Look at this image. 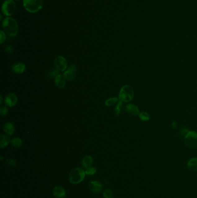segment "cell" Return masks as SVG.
<instances>
[{
    "mask_svg": "<svg viewBox=\"0 0 197 198\" xmlns=\"http://www.w3.org/2000/svg\"><path fill=\"white\" fill-rule=\"evenodd\" d=\"M2 27L5 34L10 37H15L18 33L19 27L17 21L12 17H6L2 22Z\"/></svg>",
    "mask_w": 197,
    "mask_h": 198,
    "instance_id": "1",
    "label": "cell"
},
{
    "mask_svg": "<svg viewBox=\"0 0 197 198\" xmlns=\"http://www.w3.org/2000/svg\"><path fill=\"white\" fill-rule=\"evenodd\" d=\"M43 4V0H23V6L29 13L38 12L42 9Z\"/></svg>",
    "mask_w": 197,
    "mask_h": 198,
    "instance_id": "2",
    "label": "cell"
},
{
    "mask_svg": "<svg viewBox=\"0 0 197 198\" xmlns=\"http://www.w3.org/2000/svg\"><path fill=\"white\" fill-rule=\"evenodd\" d=\"M134 90L130 85H126L120 89L119 95L120 101H122L123 103H129L134 99Z\"/></svg>",
    "mask_w": 197,
    "mask_h": 198,
    "instance_id": "3",
    "label": "cell"
},
{
    "mask_svg": "<svg viewBox=\"0 0 197 198\" xmlns=\"http://www.w3.org/2000/svg\"><path fill=\"white\" fill-rule=\"evenodd\" d=\"M85 171L80 168H76L72 169L69 174V181L72 184H78L83 181L85 178Z\"/></svg>",
    "mask_w": 197,
    "mask_h": 198,
    "instance_id": "4",
    "label": "cell"
},
{
    "mask_svg": "<svg viewBox=\"0 0 197 198\" xmlns=\"http://www.w3.org/2000/svg\"><path fill=\"white\" fill-rule=\"evenodd\" d=\"M16 4L13 0H5L2 6V12L4 15L10 17L16 11Z\"/></svg>",
    "mask_w": 197,
    "mask_h": 198,
    "instance_id": "5",
    "label": "cell"
},
{
    "mask_svg": "<svg viewBox=\"0 0 197 198\" xmlns=\"http://www.w3.org/2000/svg\"><path fill=\"white\" fill-rule=\"evenodd\" d=\"M185 143L188 147H197V133L195 131H190L185 136Z\"/></svg>",
    "mask_w": 197,
    "mask_h": 198,
    "instance_id": "6",
    "label": "cell"
},
{
    "mask_svg": "<svg viewBox=\"0 0 197 198\" xmlns=\"http://www.w3.org/2000/svg\"><path fill=\"white\" fill-rule=\"evenodd\" d=\"M54 66L59 71H64L67 68V61L62 56H59L55 59Z\"/></svg>",
    "mask_w": 197,
    "mask_h": 198,
    "instance_id": "7",
    "label": "cell"
},
{
    "mask_svg": "<svg viewBox=\"0 0 197 198\" xmlns=\"http://www.w3.org/2000/svg\"><path fill=\"white\" fill-rule=\"evenodd\" d=\"M76 71V67L75 65H71L64 72L63 76L67 80L71 81L74 80L75 77Z\"/></svg>",
    "mask_w": 197,
    "mask_h": 198,
    "instance_id": "8",
    "label": "cell"
},
{
    "mask_svg": "<svg viewBox=\"0 0 197 198\" xmlns=\"http://www.w3.org/2000/svg\"><path fill=\"white\" fill-rule=\"evenodd\" d=\"M18 99L16 95L14 93H9L5 99V105L9 107H12L17 104Z\"/></svg>",
    "mask_w": 197,
    "mask_h": 198,
    "instance_id": "9",
    "label": "cell"
},
{
    "mask_svg": "<svg viewBox=\"0 0 197 198\" xmlns=\"http://www.w3.org/2000/svg\"><path fill=\"white\" fill-rule=\"evenodd\" d=\"M88 188L93 193L98 194L102 191L103 186L99 181H92L88 184Z\"/></svg>",
    "mask_w": 197,
    "mask_h": 198,
    "instance_id": "10",
    "label": "cell"
},
{
    "mask_svg": "<svg viewBox=\"0 0 197 198\" xmlns=\"http://www.w3.org/2000/svg\"><path fill=\"white\" fill-rule=\"evenodd\" d=\"M53 194L55 198H64L66 196V191L61 186H56L53 189Z\"/></svg>",
    "mask_w": 197,
    "mask_h": 198,
    "instance_id": "11",
    "label": "cell"
},
{
    "mask_svg": "<svg viewBox=\"0 0 197 198\" xmlns=\"http://www.w3.org/2000/svg\"><path fill=\"white\" fill-rule=\"evenodd\" d=\"M126 110L128 114L133 116L138 115L140 113L138 107L132 104H128L126 105Z\"/></svg>",
    "mask_w": 197,
    "mask_h": 198,
    "instance_id": "12",
    "label": "cell"
},
{
    "mask_svg": "<svg viewBox=\"0 0 197 198\" xmlns=\"http://www.w3.org/2000/svg\"><path fill=\"white\" fill-rule=\"evenodd\" d=\"M56 85L60 89H63L66 85V79L63 75L59 74L55 78Z\"/></svg>",
    "mask_w": 197,
    "mask_h": 198,
    "instance_id": "13",
    "label": "cell"
},
{
    "mask_svg": "<svg viewBox=\"0 0 197 198\" xmlns=\"http://www.w3.org/2000/svg\"><path fill=\"white\" fill-rule=\"evenodd\" d=\"M25 64L23 63H16L14 64L12 66V71L17 74H20L25 71Z\"/></svg>",
    "mask_w": 197,
    "mask_h": 198,
    "instance_id": "14",
    "label": "cell"
},
{
    "mask_svg": "<svg viewBox=\"0 0 197 198\" xmlns=\"http://www.w3.org/2000/svg\"><path fill=\"white\" fill-rule=\"evenodd\" d=\"M93 163V159L92 156L87 155L84 156L82 160V165L84 169H87L89 167H91Z\"/></svg>",
    "mask_w": 197,
    "mask_h": 198,
    "instance_id": "15",
    "label": "cell"
},
{
    "mask_svg": "<svg viewBox=\"0 0 197 198\" xmlns=\"http://www.w3.org/2000/svg\"><path fill=\"white\" fill-rule=\"evenodd\" d=\"M187 168L188 169L193 171L197 172V158H191L187 162Z\"/></svg>",
    "mask_w": 197,
    "mask_h": 198,
    "instance_id": "16",
    "label": "cell"
},
{
    "mask_svg": "<svg viewBox=\"0 0 197 198\" xmlns=\"http://www.w3.org/2000/svg\"><path fill=\"white\" fill-rule=\"evenodd\" d=\"M4 131L8 135H12L15 132V127L12 123H6L4 126Z\"/></svg>",
    "mask_w": 197,
    "mask_h": 198,
    "instance_id": "17",
    "label": "cell"
},
{
    "mask_svg": "<svg viewBox=\"0 0 197 198\" xmlns=\"http://www.w3.org/2000/svg\"><path fill=\"white\" fill-rule=\"evenodd\" d=\"M10 143V138L8 136L5 135H1L0 140V147L4 148L8 146Z\"/></svg>",
    "mask_w": 197,
    "mask_h": 198,
    "instance_id": "18",
    "label": "cell"
},
{
    "mask_svg": "<svg viewBox=\"0 0 197 198\" xmlns=\"http://www.w3.org/2000/svg\"><path fill=\"white\" fill-rule=\"evenodd\" d=\"M119 101L120 100H119V97H111V98H109L108 99H107L105 101V104L106 106H112V105H114L116 103H118Z\"/></svg>",
    "mask_w": 197,
    "mask_h": 198,
    "instance_id": "19",
    "label": "cell"
},
{
    "mask_svg": "<svg viewBox=\"0 0 197 198\" xmlns=\"http://www.w3.org/2000/svg\"><path fill=\"white\" fill-rule=\"evenodd\" d=\"M138 115L139 119L144 122H147V121H149L150 118V115L148 114L147 112H145V111L141 112Z\"/></svg>",
    "mask_w": 197,
    "mask_h": 198,
    "instance_id": "20",
    "label": "cell"
},
{
    "mask_svg": "<svg viewBox=\"0 0 197 198\" xmlns=\"http://www.w3.org/2000/svg\"><path fill=\"white\" fill-rule=\"evenodd\" d=\"M11 144L13 146L15 147H20L23 144V141L21 139L17 137V138H15V139H13L12 140Z\"/></svg>",
    "mask_w": 197,
    "mask_h": 198,
    "instance_id": "21",
    "label": "cell"
},
{
    "mask_svg": "<svg viewBox=\"0 0 197 198\" xmlns=\"http://www.w3.org/2000/svg\"><path fill=\"white\" fill-rule=\"evenodd\" d=\"M85 173L86 175H88V176H92V175H94L95 174H96V169L94 167H89L88 168L85 169Z\"/></svg>",
    "mask_w": 197,
    "mask_h": 198,
    "instance_id": "22",
    "label": "cell"
},
{
    "mask_svg": "<svg viewBox=\"0 0 197 198\" xmlns=\"http://www.w3.org/2000/svg\"><path fill=\"white\" fill-rule=\"evenodd\" d=\"M103 196L104 198H113L114 195L113 192L109 189H106L103 192Z\"/></svg>",
    "mask_w": 197,
    "mask_h": 198,
    "instance_id": "23",
    "label": "cell"
},
{
    "mask_svg": "<svg viewBox=\"0 0 197 198\" xmlns=\"http://www.w3.org/2000/svg\"><path fill=\"white\" fill-rule=\"evenodd\" d=\"M59 74V71L57 70V69H54L53 70H51V71L49 72L47 74V77L50 79L52 78H55Z\"/></svg>",
    "mask_w": 197,
    "mask_h": 198,
    "instance_id": "24",
    "label": "cell"
},
{
    "mask_svg": "<svg viewBox=\"0 0 197 198\" xmlns=\"http://www.w3.org/2000/svg\"><path fill=\"white\" fill-rule=\"evenodd\" d=\"M122 108H123V102L121 101H119V103H118V104L115 107V113L116 114V115H119L121 112H122Z\"/></svg>",
    "mask_w": 197,
    "mask_h": 198,
    "instance_id": "25",
    "label": "cell"
},
{
    "mask_svg": "<svg viewBox=\"0 0 197 198\" xmlns=\"http://www.w3.org/2000/svg\"><path fill=\"white\" fill-rule=\"evenodd\" d=\"M8 113V109L6 107H2L0 108V114L1 117H5Z\"/></svg>",
    "mask_w": 197,
    "mask_h": 198,
    "instance_id": "26",
    "label": "cell"
},
{
    "mask_svg": "<svg viewBox=\"0 0 197 198\" xmlns=\"http://www.w3.org/2000/svg\"><path fill=\"white\" fill-rule=\"evenodd\" d=\"M6 163L12 167H15L16 165V161L13 159H8L6 160Z\"/></svg>",
    "mask_w": 197,
    "mask_h": 198,
    "instance_id": "27",
    "label": "cell"
},
{
    "mask_svg": "<svg viewBox=\"0 0 197 198\" xmlns=\"http://www.w3.org/2000/svg\"><path fill=\"white\" fill-rule=\"evenodd\" d=\"M0 36H1V37H0V42H1V44H3V43L5 41L6 38H7L6 34H5V33L4 31H1V35H0Z\"/></svg>",
    "mask_w": 197,
    "mask_h": 198,
    "instance_id": "28",
    "label": "cell"
},
{
    "mask_svg": "<svg viewBox=\"0 0 197 198\" xmlns=\"http://www.w3.org/2000/svg\"><path fill=\"white\" fill-rule=\"evenodd\" d=\"M189 130L187 128H184V129H182L181 131H180V134L181 136H183L185 137L186 135H187L188 133V132L189 131Z\"/></svg>",
    "mask_w": 197,
    "mask_h": 198,
    "instance_id": "29",
    "label": "cell"
},
{
    "mask_svg": "<svg viewBox=\"0 0 197 198\" xmlns=\"http://www.w3.org/2000/svg\"><path fill=\"white\" fill-rule=\"evenodd\" d=\"M6 51H7V53H11L13 52L12 48L11 47H8V48H7Z\"/></svg>",
    "mask_w": 197,
    "mask_h": 198,
    "instance_id": "30",
    "label": "cell"
},
{
    "mask_svg": "<svg viewBox=\"0 0 197 198\" xmlns=\"http://www.w3.org/2000/svg\"><path fill=\"white\" fill-rule=\"evenodd\" d=\"M172 127L173 129H176V127H177V123L176 122H173L172 123Z\"/></svg>",
    "mask_w": 197,
    "mask_h": 198,
    "instance_id": "31",
    "label": "cell"
},
{
    "mask_svg": "<svg viewBox=\"0 0 197 198\" xmlns=\"http://www.w3.org/2000/svg\"><path fill=\"white\" fill-rule=\"evenodd\" d=\"M2 96L1 95V96H0V103L2 104Z\"/></svg>",
    "mask_w": 197,
    "mask_h": 198,
    "instance_id": "32",
    "label": "cell"
}]
</instances>
